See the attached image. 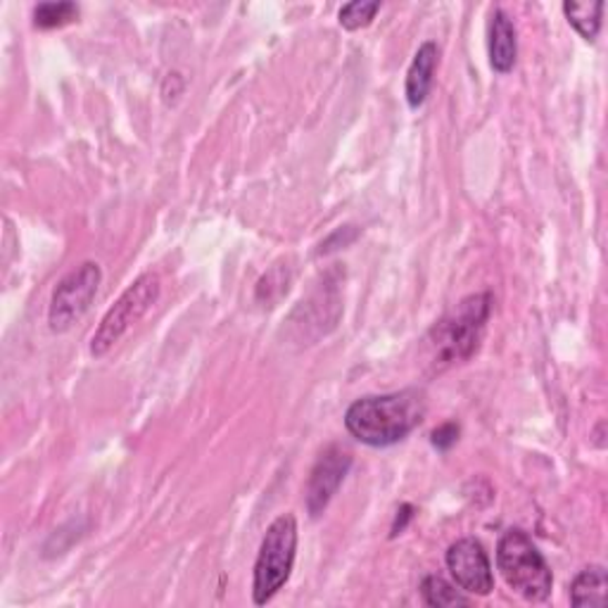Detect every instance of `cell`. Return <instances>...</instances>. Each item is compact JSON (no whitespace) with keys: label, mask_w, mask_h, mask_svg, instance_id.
<instances>
[{"label":"cell","mask_w":608,"mask_h":608,"mask_svg":"<svg viewBox=\"0 0 608 608\" xmlns=\"http://www.w3.org/2000/svg\"><path fill=\"white\" fill-rule=\"evenodd\" d=\"M421 597L426 606L433 608H452V606H469L471 599L463 595V589H457L452 583H447L440 575H428L421 583Z\"/></svg>","instance_id":"13"},{"label":"cell","mask_w":608,"mask_h":608,"mask_svg":"<svg viewBox=\"0 0 608 608\" xmlns=\"http://www.w3.org/2000/svg\"><path fill=\"white\" fill-rule=\"evenodd\" d=\"M518 34L514 20L504 10H494L490 22V65L497 74H509L516 67Z\"/></svg>","instance_id":"10"},{"label":"cell","mask_w":608,"mask_h":608,"mask_svg":"<svg viewBox=\"0 0 608 608\" xmlns=\"http://www.w3.org/2000/svg\"><path fill=\"white\" fill-rule=\"evenodd\" d=\"M380 10V3H364V0H355V3H347L340 8V27L347 31H359L364 27H369L376 18V12Z\"/></svg>","instance_id":"15"},{"label":"cell","mask_w":608,"mask_h":608,"mask_svg":"<svg viewBox=\"0 0 608 608\" xmlns=\"http://www.w3.org/2000/svg\"><path fill=\"white\" fill-rule=\"evenodd\" d=\"M352 469V454L340 444H331L316 459L307 483V511L316 518L331 504L333 494L340 490L345 475Z\"/></svg>","instance_id":"8"},{"label":"cell","mask_w":608,"mask_h":608,"mask_svg":"<svg viewBox=\"0 0 608 608\" xmlns=\"http://www.w3.org/2000/svg\"><path fill=\"white\" fill-rule=\"evenodd\" d=\"M159 293H163V281H159V276L153 274V271L140 274L122 293V297L115 302V307H109V312L103 316L98 331L93 333L91 355L101 359L109 349H115V345L124 335L155 307Z\"/></svg>","instance_id":"5"},{"label":"cell","mask_w":608,"mask_h":608,"mask_svg":"<svg viewBox=\"0 0 608 608\" xmlns=\"http://www.w3.org/2000/svg\"><path fill=\"white\" fill-rule=\"evenodd\" d=\"M564 14L568 24L578 31V34L595 43L601 29V14H604V3L601 0H595V3H564Z\"/></svg>","instance_id":"12"},{"label":"cell","mask_w":608,"mask_h":608,"mask_svg":"<svg viewBox=\"0 0 608 608\" xmlns=\"http://www.w3.org/2000/svg\"><path fill=\"white\" fill-rule=\"evenodd\" d=\"M78 20V6L74 3H41L34 8L36 29H60Z\"/></svg>","instance_id":"14"},{"label":"cell","mask_w":608,"mask_h":608,"mask_svg":"<svg viewBox=\"0 0 608 608\" xmlns=\"http://www.w3.org/2000/svg\"><path fill=\"white\" fill-rule=\"evenodd\" d=\"M497 568L504 583L525 601H544L552 595V568L535 542L523 531H509L497 544Z\"/></svg>","instance_id":"3"},{"label":"cell","mask_w":608,"mask_h":608,"mask_svg":"<svg viewBox=\"0 0 608 608\" xmlns=\"http://www.w3.org/2000/svg\"><path fill=\"white\" fill-rule=\"evenodd\" d=\"M447 568H450L452 578L459 589L469 591V595L488 597L494 589V575L490 556L483 544L475 537L457 539L450 549H447Z\"/></svg>","instance_id":"7"},{"label":"cell","mask_w":608,"mask_h":608,"mask_svg":"<svg viewBox=\"0 0 608 608\" xmlns=\"http://www.w3.org/2000/svg\"><path fill=\"white\" fill-rule=\"evenodd\" d=\"M492 312V295L478 293L461 300L457 307L442 316L426 335V355L433 371H444L454 364L469 361L485 335Z\"/></svg>","instance_id":"2"},{"label":"cell","mask_w":608,"mask_h":608,"mask_svg":"<svg viewBox=\"0 0 608 608\" xmlns=\"http://www.w3.org/2000/svg\"><path fill=\"white\" fill-rule=\"evenodd\" d=\"M426 402L419 390L361 397L349 405L345 428L349 436L369 447H390L402 442L423 421Z\"/></svg>","instance_id":"1"},{"label":"cell","mask_w":608,"mask_h":608,"mask_svg":"<svg viewBox=\"0 0 608 608\" xmlns=\"http://www.w3.org/2000/svg\"><path fill=\"white\" fill-rule=\"evenodd\" d=\"M103 283V271L95 262H84L76 266L57 283L48 310V324L53 333H67L76 322H82L84 314L91 310V304L98 295Z\"/></svg>","instance_id":"6"},{"label":"cell","mask_w":608,"mask_h":608,"mask_svg":"<svg viewBox=\"0 0 608 608\" xmlns=\"http://www.w3.org/2000/svg\"><path fill=\"white\" fill-rule=\"evenodd\" d=\"M608 578L604 566L583 568L570 585V604L573 606H604L606 604Z\"/></svg>","instance_id":"11"},{"label":"cell","mask_w":608,"mask_h":608,"mask_svg":"<svg viewBox=\"0 0 608 608\" xmlns=\"http://www.w3.org/2000/svg\"><path fill=\"white\" fill-rule=\"evenodd\" d=\"M438 57L440 51L433 41L421 43L419 51H416L407 72V103L411 109H419L428 101L430 88H433L436 82Z\"/></svg>","instance_id":"9"},{"label":"cell","mask_w":608,"mask_h":608,"mask_svg":"<svg viewBox=\"0 0 608 608\" xmlns=\"http://www.w3.org/2000/svg\"><path fill=\"white\" fill-rule=\"evenodd\" d=\"M457 440H459V426L457 423H444V426L436 428L433 436H430V442H433V447L440 452L452 450V447L457 444Z\"/></svg>","instance_id":"16"},{"label":"cell","mask_w":608,"mask_h":608,"mask_svg":"<svg viewBox=\"0 0 608 608\" xmlns=\"http://www.w3.org/2000/svg\"><path fill=\"white\" fill-rule=\"evenodd\" d=\"M413 518V506L411 504H405L402 509H399L397 511V516H395V523H392V537H397V535H402L405 531H407V525H409V521Z\"/></svg>","instance_id":"17"},{"label":"cell","mask_w":608,"mask_h":608,"mask_svg":"<svg viewBox=\"0 0 608 608\" xmlns=\"http://www.w3.org/2000/svg\"><path fill=\"white\" fill-rule=\"evenodd\" d=\"M297 554V521L293 514H283L266 527L262 537L258 564H254L252 599L258 606L279 595V589L291 580Z\"/></svg>","instance_id":"4"}]
</instances>
